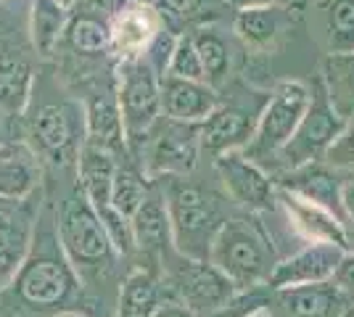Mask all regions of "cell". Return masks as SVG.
<instances>
[{
  "instance_id": "6da1fadb",
  "label": "cell",
  "mask_w": 354,
  "mask_h": 317,
  "mask_svg": "<svg viewBox=\"0 0 354 317\" xmlns=\"http://www.w3.org/2000/svg\"><path fill=\"white\" fill-rule=\"evenodd\" d=\"M80 286L82 283L61 246L56 211H40L27 257L11 283L0 291L3 312L8 317H24L69 307L80 296Z\"/></svg>"
},
{
  "instance_id": "7a4b0ae2",
  "label": "cell",
  "mask_w": 354,
  "mask_h": 317,
  "mask_svg": "<svg viewBox=\"0 0 354 317\" xmlns=\"http://www.w3.org/2000/svg\"><path fill=\"white\" fill-rule=\"evenodd\" d=\"M61 246L72 262L82 286H109V278L117 270L119 251L106 233L98 211L93 209L85 191L74 188L56 209Z\"/></svg>"
},
{
  "instance_id": "3957f363",
  "label": "cell",
  "mask_w": 354,
  "mask_h": 317,
  "mask_svg": "<svg viewBox=\"0 0 354 317\" xmlns=\"http://www.w3.org/2000/svg\"><path fill=\"white\" fill-rule=\"evenodd\" d=\"M162 191L169 211L172 249L180 257L209 262L212 243L227 220L222 201L212 191L177 175L162 177Z\"/></svg>"
},
{
  "instance_id": "277c9868",
  "label": "cell",
  "mask_w": 354,
  "mask_h": 317,
  "mask_svg": "<svg viewBox=\"0 0 354 317\" xmlns=\"http://www.w3.org/2000/svg\"><path fill=\"white\" fill-rule=\"evenodd\" d=\"M270 243L265 227L254 217H230L212 243L209 262L236 286V291H249L267 283L275 270V251Z\"/></svg>"
},
{
  "instance_id": "5b68a950",
  "label": "cell",
  "mask_w": 354,
  "mask_h": 317,
  "mask_svg": "<svg viewBox=\"0 0 354 317\" xmlns=\"http://www.w3.org/2000/svg\"><path fill=\"white\" fill-rule=\"evenodd\" d=\"M310 93V106L299 122L296 133L275 156V162L286 172H294L299 166L315 164V162L325 159L328 148L336 143V137L341 135V130L346 124V117L339 111V106L333 104L323 77H317L312 82Z\"/></svg>"
},
{
  "instance_id": "8992f818",
  "label": "cell",
  "mask_w": 354,
  "mask_h": 317,
  "mask_svg": "<svg viewBox=\"0 0 354 317\" xmlns=\"http://www.w3.org/2000/svg\"><path fill=\"white\" fill-rule=\"evenodd\" d=\"M310 85H304V82L288 79V82L275 85V90L267 95V104L259 114L257 133L249 140V146L243 148V156L257 162L259 166H262V162L275 159L278 151L296 133L299 122H301L307 106H310Z\"/></svg>"
},
{
  "instance_id": "52a82bcc",
  "label": "cell",
  "mask_w": 354,
  "mask_h": 317,
  "mask_svg": "<svg viewBox=\"0 0 354 317\" xmlns=\"http://www.w3.org/2000/svg\"><path fill=\"white\" fill-rule=\"evenodd\" d=\"M119 111L130 146H140L162 119V75L148 59L122 61L117 88Z\"/></svg>"
},
{
  "instance_id": "ba28073f",
  "label": "cell",
  "mask_w": 354,
  "mask_h": 317,
  "mask_svg": "<svg viewBox=\"0 0 354 317\" xmlns=\"http://www.w3.org/2000/svg\"><path fill=\"white\" fill-rule=\"evenodd\" d=\"M151 143H148L146 156V175L151 180L156 177H185L191 175L198 156H201V143H198V124L175 119H159L151 130Z\"/></svg>"
},
{
  "instance_id": "9c48e42d",
  "label": "cell",
  "mask_w": 354,
  "mask_h": 317,
  "mask_svg": "<svg viewBox=\"0 0 354 317\" xmlns=\"http://www.w3.org/2000/svg\"><path fill=\"white\" fill-rule=\"evenodd\" d=\"M180 257V254H177ZM236 286L222 275L212 262L180 257L169 272V296H175L196 315L207 317L236 296Z\"/></svg>"
},
{
  "instance_id": "30bf717a",
  "label": "cell",
  "mask_w": 354,
  "mask_h": 317,
  "mask_svg": "<svg viewBox=\"0 0 354 317\" xmlns=\"http://www.w3.org/2000/svg\"><path fill=\"white\" fill-rule=\"evenodd\" d=\"M262 108L265 106L249 108L246 104H238V101L217 104V108L198 124L201 153L217 159L227 151H243L257 133Z\"/></svg>"
},
{
  "instance_id": "8fae6325",
  "label": "cell",
  "mask_w": 354,
  "mask_h": 317,
  "mask_svg": "<svg viewBox=\"0 0 354 317\" xmlns=\"http://www.w3.org/2000/svg\"><path fill=\"white\" fill-rule=\"evenodd\" d=\"M214 169L220 175L227 196L238 206L249 211H270L275 209L278 188L265 175V169L243 156V151H227L214 159Z\"/></svg>"
},
{
  "instance_id": "7c38bea8",
  "label": "cell",
  "mask_w": 354,
  "mask_h": 317,
  "mask_svg": "<svg viewBox=\"0 0 354 317\" xmlns=\"http://www.w3.org/2000/svg\"><path fill=\"white\" fill-rule=\"evenodd\" d=\"M85 111L72 108L69 104H45L32 117L30 133L35 137V148L53 159L56 164H64L69 159L80 156L77 146V130L82 127Z\"/></svg>"
},
{
  "instance_id": "4fadbf2b",
  "label": "cell",
  "mask_w": 354,
  "mask_h": 317,
  "mask_svg": "<svg viewBox=\"0 0 354 317\" xmlns=\"http://www.w3.org/2000/svg\"><path fill=\"white\" fill-rule=\"evenodd\" d=\"M37 214H40V206L35 209L30 198H21V201L0 198V283L6 286L11 283L19 265L30 251Z\"/></svg>"
},
{
  "instance_id": "5bb4252c",
  "label": "cell",
  "mask_w": 354,
  "mask_h": 317,
  "mask_svg": "<svg viewBox=\"0 0 354 317\" xmlns=\"http://www.w3.org/2000/svg\"><path fill=\"white\" fill-rule=\"evenodd\" d=\"M346 254V249L333 246V243H312L307 249H301L294 257L283 259L275 265V270L270 275L267 286L272 291L291 286H307V283H323L333 280L336 267Z\"/></svg>"
},
{
  "instance_id": "9a60e30c",
  "label": "cell",
  "mask_w": 354,
  "mask_h": 317,
  "mask_svg": "<svg viewBox=\"0 0 354 317\" xmlns=\"http://www.w3.org/2000/svg\"><path fill=\"white\" fill-rule=\"evenodd\" d=\"M162 11L148 3H124L111 19V50L122 61L140 59L162 32Z\"/></svg>"
},
{
  "instance_id": "2e32d148",
  "label": "cell",
  "mask_w": 354,
  "mask_h": 317,
  "mask_svg": "<svg viewBox=\"0 0 354 317\" xmlns=\"http://www.w3.org/2000/svg\"><path fill=\"white\" fill-rule=\"evenodd\" d=\"M217 90L207 82L162 77V114L167 119L201 124L217 108Z\"/></svg>"
},
{
  "instance_id": "e0dca14e",
  "label": "cell",
  "mask_w": 354,
  "mask_h": 317,
  "mask_svg": "<svg viewBox=\"0 0 354 317\" xmlns=\"http://www.w3.org/2000/svg\"><path fill=\"white\" fill-rule=\"evenodd\" d=\"M275 296L286 317H341L352 304L333 280L281 288L275 291Z\"/></svg>"
},
{
  "instance_id": "ac0fdd59",
  "label": "cell",
  "mask_w": 354,
  "mask_h": 317,
  "mask_svg": "<svg viewBox=\"0 0 354 317\" xmlns=\"http://www.w3.org/2000/svg\"><path fill=\"white\" fill-rule=\"evenodd\" d=\"M278 198L286 206L291 222H294L310 241L315 243H333L349 251V236H346V227L341 222L336 214H330L328 209L312 204L307 198L296 196L288 188H278Z\"/></svg>"
},
{
  "instance_id": "d6986e66",
  "label": "cell",
  "mask_w": 354,
  "mask_h": 317,
  "mask_svg": "<svg viewBox=\"0 0 354 317\" xmlns=\"http://www.w3.org/2000/svg\"><path fill=\"white\" fill-rule=\"evenodd\" d=\"M85 143L106 148L114 156L127 151L124 122L119 111L117 93H95L85 104Z\"/></svg>"
},
{
  "instance_id": "ffe728a7",
  "label": "cell",
  "mask_w": 354,
  "mask_h": 317,
  "mask_svg": "<svg viewBox=\"0 0 354 317\" xmlns=\"http://www.w3.org/2000/svg\"><path fill=\"white\" fill-rule=\"evenodd\" d=\"M281 188H288L291 193L323 206L330 214H336L341 222H346V214L341 206V182L328 166L315 162V164L299 166L294 172H286Z\"/></svg>"
},
{
  "instance_id": "44dd1931",
  "label": "cell",
  "mask_w": 354,
  "mask_h": 317,
  "mask_svg": "<svg viewBox=\"0 0 354 317\" xmlns=\"http://www.w3.org/2000/svg\"><path fill=\"white\" fill-rule=\"evenodd\" d=\"M117 172V156L93 143H82L77 156V182L90 198L93 209L101 211L111 206V182Z\"/></svg>"
},
{
  "instance_id": "7402d4cb",
  "label": "cell",
  "mask_w": 354,
  "mask_h": 317,
  "mask_svg": "<svg viewBox=\"0 0 354 317\" xmlns=\"http://www.w3.org/2000/svg\"><path fill=\"white\" fill-rule=\"evenodd\" d=\"M40 185V166L27 146H0V198L21 201Z\"/></svg>"
},
{
  "instance_id": "603a6c76",
  "label": "cell",
  "mask_w": 354,
  "mask_h": 317,
  "mask_svg": "<svg viewBox=\"0 0 354 317\" xmlns=\"http://www.w3.org/2000/svg\"><path fill=\"white\" fill-rule=\"evenodd\" d=\"M133 233L135 246L146 254H162L172 243V230H169V211H167V198L164 191H148L146 201L135 211Z\"/></svg>"
},
{
  "instance_id": "cb8c5ba5",
  "label": "cell",
  "mask_w": 354,
  "mask_h": 317,
  "mask_svg": "<svg viewBox=\"0 0 354 317\" xmlns=\"http://www.w3.org/2000/svg\"><path fill=\"white\" fill-rule=\"evenodd\" d=\"M167 299L153 270H133L119 288L117 317H151Z\"/></svg>"
},
{
  "instance_id": "d4e9b609",
  "label": "cell",
  "mask_w": 354,
  "mask_h": 317,
  "mask_svg": "<svg viewBox=\"0 0 354 317\" xmlns=\"http://www.w3.org/2000/svg\"><path fill=\"white\" fill-rule=\"evenodd\" d=\"M32 66L16 53L0 56V108L8 114H21L30 104Z\"/></svg>"
},
{
  "instance_id": "484cf974",
  "label": "cell",
  "mask_w": 354,
  "mask_h": 317,
  "mask_svg": "<svg viewBox=\"0 0 354 317\" xmlns=\"http://www.w3.org/2000/svg\"><path fill=\"white\" fill-rule=\"evenodd\" d=\"M193 43H196L198 59H201L204 75H207V85H212L214 90L222 88L227 82L230 66H233V53H230L227 40L214 27H198L193 32Z\"/></svg>"
},
{
  "instance_id": "4316f807",
  "label": "cell",
  "mask_w": 354,
  "mask_h": 317,
  "mask_svg": "<svg viewBox=\"0 0 354 317\" xmlns=\"http://www.w3.org/2000/svg\"><path fill=\"white\" fill-rule=\"evenodd\" d=\"M64 37L74 53H82V56H106L111 50V24H106L104 19H98L90 11L72 16L66 21Z\"/></svg>"
},
{
  "instance_id": "83f0119b",
  "label": "cell",
  "mask_w": 354,
  "mask_h": 317,
  "mask_svg": "<svg viewBox=\"0 0 354 317\" xmlns=\"http://www.w3.org/2000/svg\"><path fill=\"white\" fill-rule=\"evenodd\" d=\"M32 46L40 56H50L66 32V8L56 0H35L32 3Z\"/></svg>"
},
{
  "instance_id": "f1b7e54d",
  "label": "cell",
  "mask_w": 354,
  "mask_h": 317,
  "mask_svg": "<svg viewBox=\"0 0 354 317\" xmlns=\"http://www.w3.org/2000/svg\"><path fill=\"white\" fill-rule=\"evenodd\" d=\"M281 27H283V11L278 6L251 8V11H241L236 16L238 40L246 48H254V50H262V48L272 46L275 37L281 35Z\"/></svg>"
},
{
  "instance_id": "f546056e",
  "label": "cell",
  "mask_w": 354,
  "mask_h": 317,
  "mask_svg": "<svg viewBox=\"0 0 354 317\" xmlns=\"http://www.w3.org/2000/svg\"><path fill=\"white\" fill-rule=\"evenodd\" d=\"M325 46L330 56L354 53V0H325L323 6Z\"/></svg>"
},
{
  "instance_id": "4dcf8cb0",
  "label": "cell",
  "mask_w": 354,
  "mask_h": 317,
  "mask_svg": "<svg viewBox=\"0 0 354 317\" xmlns=\"http://www.w3.org/2000/svg\"><path fill=\"white\" fill-rule=\"evenodd\" d=\"M148 191H151V188H148V182L143 180L140 172H135L133 166L117 164L114 182H111V206H114L122 217L133 220L135 211L140 209V204L146 201Z\"/></svg>"
},
{
  "instance_id": "1f68e13d",
  "label": "cell",
  "mask_w": 354,
  "mask_h": 317,
  "mask_svg": "<svg viewBox=\"0 0 354 317\" xmlns=\"http://www.w3.org/2000/svg\"><path fill=\"white\" fill-rule=\"evenodd\" d=\"M164 77L207 82L204 66H201V59H198V50H196V43H193V35H177L175 50H172V59H169V66H167V75Z\"/></svg>"
},
{
  "instance_id": "d6a6232c",
  "label": "cell",
  "mask_w": 354,
  "mask_h": 317,
  "mask_svg": "<svg viewBox=\"0 0 354 317\" xmlns=\"http://www.w3.org/2000/svg\"><path fill=\"white\" fill-rule=\"evenodd\" d=\"M270 299H272V288L270 286L249 288V291L236 294L225 307L214 309V312H209L207 317H246L249 312L259 309V307H270Z\"/></svg>"
},
{
  "instance_id": "836d02e7",
  "label": "cell",
  "mask_w": 354,
  "mask_h": 317,
  "mask_svg": "<svg viewBox=\"0 0 354 317\" xmlns=\"http://www.w3.org/2000/svg\"><path fill=\"white\" fill-rule=\"evenodd\" d=\"M328 93L330 95H349L354 101V53L352 56H330L328 59Z\"/></svg>"
},
{
  "instance_id": "e575fe53",
  "label": "cell",
  "mask_w": 354,
  "mask_h": 317,
  "mask_svg": "<svg viewBox=\"0 0 354 317\" xmlns=\"http://www.w3.org/2000/svg\"><path fill=\"white\" fill-rule=\"evenodd\" d=\"M325 162L330 166H354V114L346 119L336 143L328 148Z\"/></svg>"
},
{
  "instance_id": "d590c367",
  "label": "cell",
  "mask_w": 354,
  "mask_h": 317,
  "mask_svg": "<svg viewBox=\"0 0 354 317\" xmlns=\"http://www.w3.org/2000/svg\"><path fill=\"white\" fill-rule=\"evenodd\" d=\"M207 6V0H159V11L167 19L175 21H188L201 14V8Z\"/></svg>"
},
{
  "instance_id": "8d00e7d4",
  "label": "cell",
  "mask_w": 354,
  "mask_h": 317,
  "mask_svg": "<svg viewBox=\"0 0 354 317\" xmlns=\"http://www.w3.org/2000/svg\"><path fill=\"white\" fill-rule=\"evenodd\" d=\"M333 283L354 302V251L344 254L341 265L336 267V275H333Z\"/></svg>"
},
{
  "instance_id": "74e56055",
  "label": "cell",
  "mask_w": 354,
  "mask_h": 317,
  "mask_svg": "<svg viewBox=\"0 0 354 317\" xmlns=\"http://www.w3.org/2000/svg\"><path fill=\"white\" fill-rule=\"evenodd\" d=\"M151 317H198V315L193 312L191 307H185L180 299H175V296H167V299L156 307V312H153Z\"/></svg>"
},
{
  "instance_id": "f35d334b",
  "label": "cell",
  "mask_w": 354,
  "mask_h": 317,
  "mask_svg": "<svg viewBox=\"0 0 354 317\" xmlns=\"http://www.w3.org/2000/svg\"><path fill=\"white\" fill-rule=\"evenodd\" d=\"M281 0H225V6H230L233 11H251V8H270V6H278Z\"/></svg>"
},
{
  "instance_id": "ab89813d",
  "label": "cell",
  "mask_w": 354,
  "mask_h": 317,
  "mask_svg": "<svg viewBox=\"0 0 354 317\" xmlns=\"http://www.w3.org/2000/svg\"><path fill=\"white\" fill-rule=\"evenodd\" d=\"M341 206H344L346 220H349V222H354V182L341 185Z\"/></svg>"
},
{
  "instance_id": "60d3db41",
  "label": "cell",
  "mask_w": 354,
  "mask_h": 317,
  "mask_svg": "<svg viewBox=\"0 0 354 317\" xmlns=\"http://www.w3.org/2000/svg\"><path fill=\"white\" fill-rule=\"evenodd\" d=\"M246 317H278L275 312H270L267 307H259V309H254V312H249Z\"/></svg>"
},
{
  "instance_id": "b9f144b4",
  "label": "cell",
  "mask_w": 354,
  "mask_h": 317,
  "mask_svg": "<svg viewBox=\"0 0 354 317\" xmlns=\"http://www.w3.org/2000/svg\"><path fill=\"white\" fill-rule=\"evenodd\" d=\"M56 3H59L61 8H66V11H72L74 6H77V3H80V0H56Z\"/></svg>"
},
{
  "instance_id": "7bdbcfd3",
  "label": "cell",
  "mask_w": 354,
  "mask_h": 317,
  "mask_svg": "<svg viewBox=\"0 0 354 317\" xmlns=\"http://www.w3.org/2000/svg\"><path fill=\"white\" fill-rule=\"evenodd\" d=\"M53 317H85V315H80V312H59V315Z\"/></svg>"
},
{
  "instance_id": "ee69618b",
  "label": "cell",
  "mask_w": 354,
  "mask_h": 317,
  "mask_svg": "<svg viewBox=\"0 0 354 317\" xmlns=\"http://www.w3.org/2000/svg\"><path fill=\"white\" fill-rule=\"evenodd\" d=\"M341 317H354V302L349 304V309H346V312H344V315H341Z\"/></svg>"
},
{
  "instance_id": "f6af8a7d",
  "label": "cell",
  "mask_w": 354,
  "mask_h": 317,
  "mask_svg": "<svg viewBox=\"0 0 354 317\" xmlns=\"http://www.w3.org/2000/svg\"><path fill=\"white\" fill-rule=\"evenodd\" d=\"M346 236H349V243H354V227L352 230H346Z\"/></svg>"
},
{
  "instance_id": "bcb514c9",
  "label": "cell",
  "mask_w": 354,
  "mask_h": 317,
  "mask_svg": "<svg viewBox=\"0 0 354 317\" xmlns=\"http://www.w3.org/2000/svg\"><path fill=\"white\" fill-rule=\"evenodd\" d=\"M288 3H294V6H296V3H304V0H288Z\"/></svg>"
}]
</instances>
